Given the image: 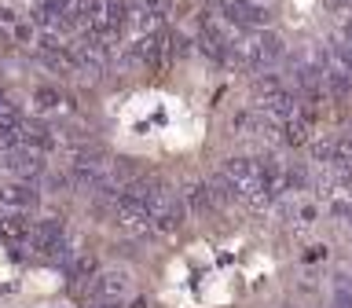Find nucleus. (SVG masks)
Listing matches in <instances>:
<instances>
[{
	"instance_id": "nucleus-10",
	"label": "nucleus",
	"mask_w": 352,
	"mask_h": 308,
	"mask_svg": "<svg viewBox=\"0 0 352 308\" xmlns=\"http://www.w3.org/2000/svg\"><path fill=\"white\" fill-rule=\"evenodd\" d=\"M37 107H41V110H63L66 99L55 92V88H37Z\"/></svg>"
},
{
	"instance_id": "nucleus-11",
	"label": "nucleus",
	"mask_w": 352,
	"mask_h": 308,
	"mask_svg": "<svg viewBox=\"0 0 352 308\" xmlns=\"http://www.w3.org/2000/svg\"><path fill=\"white\" fill-rule=\"evenodd\" d=\"M15 118H19V107L11 103V96L0 88V125H4V121H15Z\"/></svg>"
},
{
	"instance_id": "nucleus-7",
	"label": "nucleus",
	"mask_w": 352,
	"mask_h": 308,
	"mask_svg": "<svg viewBox=\"0 0 352 308\" xmlns=\"http://www.w3.org/2000/svg\"><path fill=\"white\" fill-rule=\"evenodd\" d=\"M136 59H143L147 66H158L165 59V52H169V44H165V33H147V37L136 41Z\"/></svg>"
},
{
	"instance_id": "nucleus-4",
	"label": "nucleus",
	"mask_w": 352,
	"mask_h": 308,
	"mask_svg": "<svg viewBox=\"0 0 352 308\" xmlns=\"http://www.w3.org/2000/svg\"><path fill=\"white\" fill-rule=\"evenodd\" d=\"M37 206H41V195L33 184L15 180V184L0 187V209H4V213H30V209H37Z\"/></svg>"
},
{
	"instance_id": "nucleus-1",
	"label": "nucleus",
	"mask_w": 352,
	"mask_h": 308,
	"mask_svg": "<svg viewBox=\"0 0 352 308\" xmlns=\"http://www.w3.org/2000/svg\"><path fill=\"white\" fill-rule=\"evenodd\" d=\"M30 250H37V253H44V257H52V261H70V235H66V224L55 220V217L33 220Z\"/></svg>"
},
{
	"instance_id": "nucleus-13",
	"label": "nucleus",
	"mask_w": 352,
	"mask_h": 308,
	"mask_svg": "<svg viewBox=\"0 0 352 308\" xmlns=\"http://www.w3.org/2000/svg\"><path fill=\"white\" fill-rule=\"evenodd\" d=\"M330 4H338L341 11H349V8H352V0H330Z\"/></svg>"
},
{
	"instance_id": "nucleus-3",
	"label": "nucleus",
	"mask_w": 352,
	"mask_h": 308,
	"mask_svg": "<svg viewBox=\"0 0 352 308\" xmlns=\"http://www.w3.org/2000/svg\"><path fill=\"white\" fill-rule=\"evenodd\" d=\"M4 169L15 176V180H26V184H37L44 173H48V162H44L41 151H30V147H15L8 151L4 158Z\"/></svg>"
},
{
	"instance_id": "nucleus-9",
	"label": "nucleus",
	"mask_w": 352,
	"mask_h": 308,
	"mask_svg": "<svg viewBox=\"0 0 352 308\" xmlns=\"http://www.w3.org/2000/svg\"><path fill=\"white\" fill-rule=\"evenodd\" d=\"M334 308H352V275L334 279Z\"/></svg>"
},
{
	"instance_id": "nucleus-6",
	"label": "nucleus",
	"mask_w": 352,
	"mask_h": 308,
	"mask_svg": "<svg viewBox=\"0 0 352 308\" xmlns=\"http://www.w3.org/2000/svg\"><path fill=\"white\" fill-rule=\"evenodd\" d=\"M22 147H30V151H52L55 147V132L48 125H41V121H26L22 118Z\"/></svg>"
},
{
	"instance_id": "nucleus-5",
	"label": "nucleus",
	"mask_w": 352,
	"mask_h": 308,
	"mask_svg": "<svg viewBox=\"0 0 352 308\" xmlns=\"http://www.w3.org/2000/svg\"><path fill=\"white\" fill-rule=\"evenodd\" d=\"M0 239L8 242V246H30V239H33V220H26L22 213H4L0 217Z\"/></svg>"
},
{
	"instance_id": "nucleus-12",
	"label": "nucleus",
	"mask_w": 352,
	"mask_h": 308,
	"mask_svg": "<svg viewBox=\"0 0 352 308\" xmlns=\"http://www.w3.org/2000/svg\"><path fill=\"white\" fill-rule=\"evenodd\" d=\"M338 33H341V41H352V8L341 15V22H338Z\"/></svg>"
},
{
	"instance_id": "nucleus-2",
	"label": "nucleus",
	"mask_w": 352,
	"mask_h": 308,
	"mask_svg": "<svg viewBox=\"0 0 352 308\" xmlns=\"http://www.w3.org/2000/svg\"><path fill=\"white\" fill-rule=\"evenodd\" d=\"M129 294H132V272L107 268V272L92 275V290H88L92 301H125Z\"/></svg>"
},
{
	"instance_id": "nucleus-8",
	"label": "nucleus",
	"mask_w": 352,
	"mask_h": 308,
	"mask_svg": "<svg viewBox=\"0 0 352 308\" xmlns=\"http://www.w3.org/2000/svg\"><path fill=\"white\" fill-rule=\"evenodd\" d=\"M184 206L191 209V213H213L217 202H213V195H209V187L206 184H198V187H187V198H184Z\"/></svg>"
}]
</instances>
